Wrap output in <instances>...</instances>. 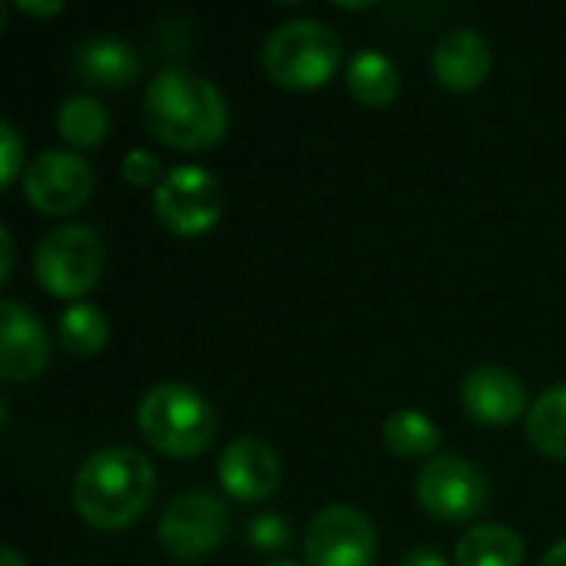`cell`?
<instances>
[{"label":"cell","mask_w":566,"mask_h":566,"mask_svg":"<svg viewBox=\"0 0 566 566\" xmlns=\"http://www.w3.org/2000/svg\"><path fill=\"white\" fill-rule=\"evenodd\" d=\"M156 494L153 464L133 448H103L83 461L73 481V507L96 531H119L143 517Z\"/></svg>","instance_id":"cell-1"},{"label":"cell","mask_w":566,"mask_h":566,"mask_svg":"<svg viewBox=\"0 0 566 566\" xmlns=\"http://www.w3.org/2000/svg\"><path fill=\"white\" fill-rule=\"evenodd\" d=\"M149 129L172 149H209L226 136L229 109L222 93L189 70H163L143 96Z\"/></svg>","instance_id":"cell-2"},{"label":"cell","mask_w":566,"mask_h":566,"mask_svg":"<svg viewBox=\"0 0 566 566\" xmlns=\"http://www.w3.org/2000/svg\"><path fill=\"white\" fill-rule=\"evenodd\" d=\"M342 60H345L342 33L332 23L312 17L279 23L262 46V66L269 80L285 90H312L328 83L342 66Z\"/></svg>","instance_id":"cell-3"},{"label":"cell","mask_w":566,"mask_h":566,"mask_svg":"<svg viewBox=\"0 0 566 566\" xmlns=\"http://www.w3.org/2000/svg\"><path fill=\"white\" fill-rule=\"evenodd\" d=\"M136 418L143 438L169 458H196L216 438V411L196 388L179 381L149 388Z\"/></svg>","instance_id":"cell-4"},{"label":"cell","mask_w":566,"mask_h":566,"mask_svg":"<svg viewBox=\"0 0 566 566\" xmlns=\"http://www.w3.org/2000/svg\"><path fill=\"white\" fill-rule=\"evenodd\" d=\"M106 265V245L93 226L66 222L46 232L33 255L36 282L56 298H80L86 295Z\"/></svg>","instance_id":"cell-5"},{"label":"cell","mask_w":566,"mask_h":566,"mask_svg":"<svg viewBox=\"0 0 566 566\" xmlns=\"http://www.w3.org/2000/svg\"><path fill=\"white\" fill-rule=\"evenodd\" d=\"M415 497L431 517L461 524V521H474L488 507L491 488H488L484 471L478 464H471L468 458L434 454L418 471Z\"/></svg>","instance_id":"cell-6"},{"label":"cell","mask_w":566,"mask_h":566,"mask_svg":"<svg viewBox=\"0 0 566 566\" xmlns=\"http://www.w3.org/2000/svg\"><path fill=\"white\" fill-rule=\"evenodd\" d=\"M232 531L229 507L209 491H186L172 497L159 517V544L176 560H202L222 547Z\"/></svg>","instance_id":"cell-7"},{"label":"cell","mask_w":566,"mask_h":566,"mask_svg":"<svg viewBox=\"0 0 566 566\" xmlns=\"http://www.w3.org/2000/svg\"><path fill=\"white\" fill-rule=\"evenodd\" d=\"M156 219L176 235H199L219 222V179L202 166H176L153 189Z\"/></svg>","instance_id":"cell-8"},{"label":"cell","mask_w":566,"mask_h":566,"mask_svg":"<svg viewBox=\"0 0 566 566\" xmlns=\"http://www.w3.org/2000/svg\"><path fill=\"white\" fill-rule=\"evenodd\" d=\"M378 537L365 511L332 504L305 531V566H375Z\"/></svg>","instance_id":"cell-9"},{"label":"cell","mask_w":566,"mask_h":566,"mask_svg":"<svg viewBox=\"0 0 566 566\" xmlns=\"http://www.w3.org/2000/svg\"><path fill=\"white\" fill-rule=\"evenodd\" d=\"M23 192L43 216H66L76 212L93 192V169L86 159L66 149L40 153L23 176Z\"/></svg>","instance_id":"cell-10"},{"label":"cell","mask_w":566,"mask_h":566,"mask_svg":"<svg viewBox=\"0 0 566 566\" xmlns=\"http://www.w3.org/2000/svg\"><path fill=\"white\" fill-rule=\"evenodd\" d=\"M50 361V338L40 318L7 298L0 305V378L3 381H30L36 378Z\"/></svg>","instance_id":"cell-11"},{"label":"cell","mask_w":566,"mask_h":566,"mask_svg":"<svg viewBox=\"0 0 566 566\" xmlns=\"http://www.w3.org/2000/svg\"><path fill=\"white\" fill-rule=\"evenodd\" d=\"M461 401L478 424L501 428L527 411V388L504 365H478L461 385Z\"/></svg>","instance_id":"cell-12"},{"label":"cell","mask_w":566,"mask_h":566,"mask_svg":"<svg viewBox=\"0 0 566 566\" xmlns=\"http://www.w3.org/2000/svg\"><path fill=\"white\" fill-rule=\"evenodd\" d=\"M219 481L235 501H265L282 484V464L265 441L239 438L219 458Z\"/></svg>","instance_id":"cell-13"},{"label":"cell","mask_w":566,"mask_h":566,"mask_svg":"<svg viewBox=\"0 0 566 566\" xmlns=\"http://www.w3.org/2000/svg\"><path fill=\"white\" fill-rule=\"evenodd\" d=\"M434 76L444 90H478L491 73V46L488 40L471 27H454L441 33L434 53H431Z\"/></svg>","instance_id":"cell-14"},{"label":"cell","mask_w":566,"mask_h":566,"mask_svg":"<svg viewBox=\"0 0 566 566\" xmlns=\"http://www.w3.org/2000/svg\"><path fill=\"white\" fill-rule=\"evenodd\" d=\"M70 66L93 90H123L139 76L143 63L126 40L113 33H93L73 50Z\"/></svg>","instance_id":"cell-15"},{"label":"cell","mask_w":566,"mask_h":566,"mask_svg":"<svg viewBox=\"0 0 566 566\" xmlns=\"http://www.w3.org/2000/svg\"><path fill=\"white\" fill-rule=\"evenodd\" d=\"M345 80H348L352 96L365 106H375V109L388 106L401 93V70L381 50L355 53L345 66Z\"/></svg>","instance_id":"cell-16"},{"label":"cell","mask_w":566,"mask_h":566,"mask_svg":"<svg viewBox=\"0 0 566 566\" xmlns=\"http://www.w3.org/2000/svg\"><path fill=\"white\" fill-rule=\"evenodd\" d=\"M454 566H524V541L504 524H478L458 541Z\"/></svg>","instance_id":"cell-17"},{"label":"cell","mask_w":566,"mask_h":566,"mask_svg":"<svg viewBox=\"0 0 566 566\" xmlns=\"http://www.w3.org/2000/svg\"><path fill=\"white\" fill-rule=\"evenodd\" d=\"M527 438L531 444L547 454L566 461V381L547 388L527 415Z\"/></svg>","instance_id":"cell-18"},{"label":"cell","mask_w":566,"mask_h":566,"mask_svg":"<svg viewBox=\"0 0 566 566\" xmlns=\"http://www.w3.org/2000/svg\"><path fill=\"white\" fill-rule=\"evenodd\" d=\"M56 129L70 146L90 149V146H99L106 139L109 113L96 96L76 93V96H66L63 106L56 109Z\"/></svg>","instance_id":"cell-19"},{"label":"cell","mask_w":566,"mask_h":566,"mask_svg":"<svg viewBox=\"0 0 566 566\" xmlns=\"http://www.w3.org/2000/svg\"><path fill=\"white\" fill-rule=\"evenodd\" d=\"M385 444L398 458H428L431 461L434 451L441 448V428L428 415L405 408L385 421Z\"/></svg>","instance_id":"cell-20"},{"label":"cell","mask_w":566,"mask_h":566,"mask_svg":"<svg viewBox=\"0 0 566 566\" xmlns=\"http://www.w3.org/2000/svg\"><path fill=\"white\" fill-rule=\"evenodd\" d=\"M60 342L70 355H96L109 342V322L103 308L90 302H73L60 315Z\"/></svg>","instance_id":"cell-21"},{"label":"cell","mask_w":566,"mask_h":566,"mask_svg":"<svg viewBox=\"0 0 566 566\" xmlns=\"http://www.w3.org/2000/svg\"><path fill=\"white\" fill-rule=\"evenodd\" d=\"M249 541H252V547L282 557L289 551V544H292V527L279 514H262V517H255L249 524Z\"/></svg>","instance_id":"cell-22"},{"label":"cell","mask_w":566,"mask_h":566,"mask_svg":"<svg viewBox=\"0 0 566 566\" xmlns=\"http://www.w3.org/2000/svg\"><path fill=\"white\" fill-rule=\"evenodd\" d=\"M123 179L133 186H159L163 182V163L149 149H129L123 156Z\"/></svg>","instance_id":"cell-23"},{"label":"cell","mask_w":566,"mask_h":566,"mask_svg":"<svg viewBox=\"0 0 566 566\" xmlns=\"http://www.w3.org/2000/svg\"><path fill=\"white\" fill-rule=\"evenodd\" d=\"M23 166V139L13 123H0V179L10 186Z\"/></svg>","instance_id":"cell-24"},{"label":"cell","mask_w":566,"mask_h":566,"mask_svg":"<svg viewBox=\"0 0 566 566\" xmlns=\"http://www.w3.org/2000/svg\"><path fill=\"white\" fill-rule=\"evenodd\" d=\"M398 566H448V557L434 547H415L401 557Z\"/></svg>","instance_id":"cell-25"},{"label":"cell","mask_w":566,"mask_h":566,"mask_svg":"<svg viewBox=\"0 0 566 566\" xmlns=\"http://www.w3.org/2000/svg\"><path fill=\"white\" fill-rule=\"evenodd\" d=\"M17 10L33 13V17H50V13H60L63 3L60 0H17Z\"/></svg>","instance_id":"cell-26"},{"label":"cell","mask_w":566,"mask_h":566,"mask_svg":"<svg viewBox=\"0 0 566 566\" xmlns=\"http://www.w3.org/2000/svg\"><path fill=\"white\" fill-rule=\"evenodd\" d=\"M0 245H3V262H0V282H7V279H10V272H13V235H10V229H7V226L0 229Z\"/></svg>","instance_id":"cell-27"},{"label":"cell","mask_w":566,"mask_h":566,"mask_svg":"<svg viewBox=\"0 0 566 566\" xmlns=\"http://www.w3.org/2000/svg\"><path fill=\"white\" fill-rule=\"evenodd\" d=\"M537 566H566V541L554 544V547L541 557V564Z\"/></svg>","instance_id":"cell-28"},{"label":"cell","mask_w":566,"mask_h":566,"mask_svg":"<svg viewBox=\"0 0 566 566\" xmlns=\"http://www.w3.org/2000/svg\"><path fill=\"white\" fill-rule=\"evenodd\" d=\"M0 566H27V564H23V557H20L13 547H3V551H0Z\"/></svg>","instance_id":"cell-29"},{"label":"cell","mask_w":566,"mask_h":566,"mask_svg":"<svg viewBox=\"0 0 566 566\" xmlns=\"http://www.w3.org/2000/svg\"><path fill=\"white\" fill-rule=\"evenodd\" d=\"M265 566H302V564H295V560H289V557H275V560H269Z\"/></svg>","instance_id":"cell-30"}]
</instances>
